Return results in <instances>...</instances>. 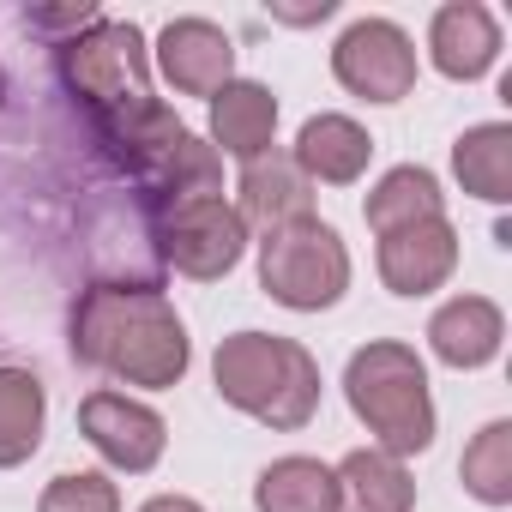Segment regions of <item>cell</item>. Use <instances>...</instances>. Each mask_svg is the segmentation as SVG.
Returning <instances> with one entry per match:
<instances>
[{
  "instance_id": "obj_1",
  "label": "cell",
  "mask_w": 512,
  "mask_h": 512,
  "mask_svg": "<svg viewBox=\"0 0 512 512\" xmlns=\"http://www.w3.org/2000/svg\"><path fill=\"white\" fill-rule=\"evenodd\" d=\"M73 356L127 386H175L193 362V344L163 290L91 284L73 302Z\"/></svg>"
},
{
  "instance_id": "obj_2",
  "label": "cell",
  "mask_w": 512,
  "mask_h": 512,
  "mask_svg": "<svg viewBox=\"0 0 512 512\" xmlns=\"http://www.w3.org/2000/svg\"><path fill=\"white\" fill-rule=\"evenodd\" d=\"M217 398L247 410L266 428H308V416L320 410V362L296 344V338H272V332H235L217 344Z\"/></svg>"
},
{
  "instance_id": "obj_3",
  "label": "cell",
  "mask_w": 512,
  "mask_h": 512,
  "mask_svg": "<svg viewBox=\"0 0 512 512\" xmlns=\"http://www.w3.org/2000/svg\"><path fill=\"white\" fill-rule=\"evenodd\" d=\"M344 398L380 440V452L410 458L434 446V398H428V368L410 344L374 338L368 350L350 356L344 368Z\"/></svg>"
},
{
  "instance_id": "obj_4",
  "label": "cell",
  "mask_w": 512,
  "mask_h": 512,
  "mask_svg": "<svg viewBox=\"0 0 512 512\" xmlns=\"http://www.w3.org/2000/svg\"><path fill=\"white\" fill-rule=\"evenodd\" d=\"M260 284L272 302L296 308V314H320L350 290V253L338 241L332 223L320 217H296L266 229L260 241Z\"/></svg>"
},
{
  "instance_id": "obj_5",
  "label": "cell",
  "mask_w": 512,
  "mask_h": 512,
  "mask_svg": "<svg viewBox=\"0 0 512 512\" xmlns=\"http://www.w3.org/2000/svg\"><path fill=\"white\" fill-rule=\"evenodd\" d=\"M55 55H61V79H67V91L91 109V121L151 97L145 37H139V25H127V19H103V13H97L79 37H61Z\"/></svg>"
},
{
  "instance_id": "obj_6",
  "label": "cell",
  "mask_w": 512,
  "mask_h": 512,
  "mask_svg": "<svg viewBox=\"0 0 512 512\" xmlns=\"http://www.w3.org/2000/svg\"><path fill=\"white\" fill-rule=\"evenodd\" d=\"M157 241H163V260L181 278L211 284V278L235 272V260L247 253V223L223 199H187V205L157 211Z\"/></svg>"
},
{
  "instance_id": "obj_7",
  "label": "cell",
  "mask_w": 512,
  "mask_h": 512,
  "mask_svg": "<svg viewBox=\"0 0 512 512\" xmlns=\"http://www.w3.org/2000/svg\"><path fill=\"white\" fill-rule=\"evenodd\" d=\"M332 73L368 103H398L416 91V49L392 19H356L332 49Z\"/></svg>"
},
{
  "instance_id": "obj_8",
  "label": "cell",
  "mask_w": 512,
  "mask_h": 512,
  "mask_svg": "<svg viewBox=\"0 0 512 512\" xmlns=\"http://www.w3.org/2000/svg\"><path fill=\"white\" fill-rule=\"evenodd\" d=\"M79 434L115 464V470H151L157 458H163V446H169V428H163V416L151 410V404H139V398H127V392H91L85 404H79Z\"/></svg>"
},
{
  "instance_id": "obj_9",
  "label": "cell",
  "mask_w": 512,
  "mask_h": 512,
  "mask_svg": "<svg viewBox=\"0 0 512 512\" xmlns=\"http://www.w3.org/2000/svg\"><path fill=\"white\" fill-rule=\"evenodd\" d=\"M458 272V229L440 217H416L380 235V278L392 296H428Z\"/></svg>"
},
{
  "instance_id": "obj_10",
  "label": "cell",
  "mask_w": 512,
  "mask_h": 512,
  "mask_svg": "<svg viewBox=\"0 0 512 512\" xmlns=\"http://www.w3.org/2000/svg\"><path fill=\"white\" fill-rule=\"evenodd\" d=\"M157 67L181 97H217L235 79V43L211 19H169L157 37Z\"/></svg>"
},
{
  "instance_id": "obj_11",
  "label": "cell",
  "mask_w": 512,
  "mask_h": 512,
  "mask_svg": "<svg viewBox=\"0 0 512 512\" xmlns=\"http://www.w3.org/2000/svg\"><path fill=\"white\" fill-rule=\"evenodd\" d=\"M241 205L235 217L241 223H260V229H278V223H296V217H314V181L296 169L290 151H266L241 163Z\"/></svg>"
},
{
  "instance_id": "obj_12",
  "label": "cell",
  "mask_w": 512,
  "mask_h": 512,
  "mask_svg": "<svg viewBox=\"0 0 512 512\" xmlns=\"http://www.w3.org/2000/svg\"><path fill=\"white\" fill-rule=\"evenodd\" d=\"M428 55L446 79H482L500 55V25L488 7H476V0H452V7L434 13L428 25Z\"/></svg>"
},
{
  "instance_id": "obj_13",
  "label": "cell",
  "mask_w": 512,
  "mask_h": 512,
  "mask_svg": "<svg viewBox=\"0 0 512 512\" xmlns=\"http://www.w3.org/2000/svg\"><path fill=\"white\" fill-rule=\"evenodd\" d=\"M97 139L109 145V157H115L121 169L151 175V169L187 139V127L175 121V109H163L157 97H145V103H127V109H115V115H97Z\"/></svg>"
},
{
  "instance_id": "obj_14",
  "label": "cell",
  "mask_w": 512,
  "mask_h": 512,
  "mask_svg": "<svg viewBox=\"0 0 512 512\" xmlns=\"http://www.w3.org/2000/svg\"><path fill=\"white\" fill-rule=\"evenodd\" d=\"M296 169L308 175V181H326V187H350V181H362V169H368V157H374V139H368V127H356L350 115H314L302 133H296Z\"/></svg>"
},
{
  "instance_id": "obj_15",
  "label": "cell",
  "mask_w": 512,
  "mask_h": 512,
  "mask_svg": "<svg viewBox=\"0 0 512 512\" xmlns=\"http://www.w3.org/2000/svg\"><path fill=\"white\" fill-rule=\"evenodd\" d=\"M272 133H278V97L266 85H253V79H229L217 97H211V139L253 163V157H266L272 151Z\"/></svg>"
},
{
  "instance_id": "obj_16",
  "label": "cell",
  "mask_w": 512,
  "mask_h": 512,
  "mask_svg": "<svg viewBox=\"0 0 512 512\" xmlns=\"http://www.w3.org/2000/svg\"><path fill=\"white\" fill-rule=\"evenodd\" d=\"M500 338H506V320L488 296H452L434 320H428V344L446 368H482L500 356Z\"/></svg>"
},
{
  "instance_id": "obj_17",
  "label": "cell",
  "mask_w": 512,
  "mask_h": 512,
  "mask_svg": "<svg viewBox=\"0 0 512 512\" xmlns=\"http://www.w3.org/2000/svg\"><path fill=\"white\" fill-rule=\"evenodd\" d=\"M338 500L344 512H410L416 506V476L404 470V458L362 446L338 464Z\"/></svg>"
},
{
  "instance_id": "obj_18",
  "label": "cell",
  "mask_w": 512,
  "mask_h": 512,
  "mask_svg": "<svg viewBox=\"0 0 512 512\" xmlns=\"http://www.w3.org/2000/svg\"><path fill=\"white\" fill-rule=\"evenodd\" d=\"M253 506L260 512H344L338 470L320 458H278L253 482Z\"/></svg>"
},
{
  "instance_id": "obj_19",
  "label": "cell",
  "mask_w": 512,
  "mask_h": 512,
  "mask_svg": "<svg viewBox=\"0 0 512 512\" xmlns=\"http://www.w3.org/2000/svg\"><path fill=\"white\" fill-rule=\"evenodd\" d=\"M145 181V205H151V217L157 211H169V205H187V199H223V163H217V151L205 145V139H181L151 175H139Z\"/></svg>"
},
{
  "instance_id": "obj_20",
  "label": "cell",
  "mask_w": 512,
  "mask_h": 512,
  "mask_svg": "<svg viewBox=\"0 0 512 512\" xmlns=\"http://www.w3.org/2000/svg\"><path fill=\"white\" fill-rule=\"evenodd\" d=\"M49 422V392L31 368H0V470L25 464L43 446Z\"/></svg>"
},
{
  "instance_id": "obj_21",
  "label": "cell",
  "mask_w": 512,
  "mask_h": 512,
  "mask_svg": "<svg viewBox=\"0 0 512 512\" xmlns=\"http://www.w3.org/2000/svg\"><path fill=\"white\" fill-rule=\"evenodd\" d=\"M452 169H458L464 193H476L488 205H506L512 199V127L506 121H482L470 133H458Z\"/></svg>"
},
{
  "instance_id": "obj_22",
  "label": "cell",
  "mask_w": 512,
  "mask_h": 512,
  "mask_svg": "<svg viewBox=\"0 0 512 512\" xmlns=\"http://www.w3.org/2000/svg\"><path fill=\"white\" fill-rule=\"evenodd\" d=\"M440 205H446V199H440V181H434L422 163H404V169H386V175L374 181L362 217H368L374 235H386V229H404V223H416V217H440Z\"/></svg>"
},
{
  "instance_id": "obj_23",
  "label": "cell",
  "mask_w": 512,
  "mask_h": 512,
  "mask_svg": "<svg viewBox=\"0 0 512 512\" xmlns=\"http://www.w3.org/2000/svg\"><path fill=\"white\" fill-rule=\"evenodd\" d=\"M458 476H464V488H470L482 506H506V500H512V422H488V428L464 446Z\"/></svg>"
},
{
  "instance_id": "obj_24",
  "label": "cell",
  "mask_w": 512,
  "mask_h": 512,
  "mask_svg": "<svg viewBox=\"0 0 512 512\" xmlns=\"http://www.w3.org/2000/svg\"><path fill=\"white\" fill-rule=\"evenodd\" d=\"M37 512H121V494L103 470H67L43 488Z\"/></svg>"
},
{
  "instance_id": "obj_25",
  "label": "cell",
  "mask_w": 512,
  "mask_h": 512,
  "mask_svg": "<svg viewBox=\"0 0 512 512\" xmlns=\"http://www.w3.org/2000/svg\"><path fill=\"white\" fill-rule=\"evenodd\" d=\"M97 19V7H61V13H31V31H85Z\"/></svg>"
},
{
  "instance_id": "obj_26",
  "label": "cell",
  "mask_w": 512,
  "mask_h": 512,
  "mask_svg": "<svg viewBox=\"0 0 512 512\" xmlns=\"http://www.w3.org/2000/svg\"><path fill=\"white\" fill-rule=\"evenodd\" d=\"M272 19H284V25H320V19H332V0H314V7H272Z\"/></svg>"
},
{
  "instance_id": "obj_27",
  "label": "cell",
  "mask_w": 512,
  "mask_h": 512,
  "mask_svg": "<svg viewBox=\"0 0 512 512\" xmlns=\"http://www.w3.org/2000/svg\"><path fill=\"white\" fill-rule=\"evenodd\" d=\"M139 512H205L199 500H187V494H157V500H145Z\"/></svg>"
},
{
  "instance_id": "obj_28",
  "label": "cell",
  "mask_w": 512,
  "mask_h": 512,
  "mask_svg": "<svg viewBox=\"0 0 512 512\" xmlns=\"http://www.w3.org/2000/svg\"><path fill=\"white\" fill-rule=\"evenodd\" d=\"M0 91H7V79H0Z\"/></svg>"
}]
</instances>
